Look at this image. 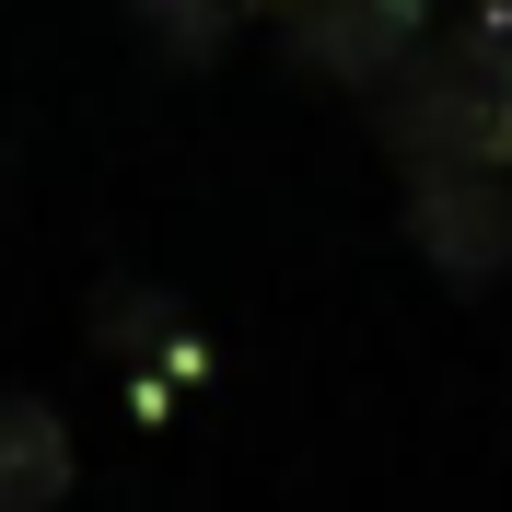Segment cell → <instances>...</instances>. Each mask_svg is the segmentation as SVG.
Wrapping results in <instances>:
<instances>
[{
  "instance_id": "1",
  "label": "cell",
  "mask_w": 512,
  "mask_h": 512,
  "mask_svg": "<svg viewBox=\"0 0 512 512\" xmlns=\"http://www.w3.org/2000/svg\"><path fill=\"white\" fill-rule=\"evenodd\" d=\"M373 140L396 175H512V0H443L431 35L384 70Z\"/></svg>"
},
{
  "instance_id": "2",
  "label": "cell",
  "mask_w": 512,
  "mask_h": 512,
  "mask_svg": "<svg viewBox=\"0 0 512 512\" xmlns=\"http://www.w3.org/2000/svg\"><path fill=\"white\" fill-rule=\"evenodd\" d=\"M431 12H443V0H280V12H268V35H280V59L303 70V82L373 105L384 70L431 35Z\"/></svg>"
},
{
  "instance_id": "3",
  "label": "cell",
  "mask_w": 512,
  "mask_h": 512,
  "mask_svg": "<svg viewBox=\"0 0 512 512\" xmlns=\"http://www.w3.org/2000/svg\"><path fill=\"white\" fill-rule=\"evenodd\" d=\"M408 245L454 291L512 280V175H419L408 187Z\"/></svg>"
},
{
  "instance_id": "4",
  "label": "cell",
  "mask_w": 512,
  "mask_h": 512,
  "mask_svg": "<svg viewBox=\"0 0 512 512\" xmlns=\"http://www.w3.org/2000/svg\"><path fill=\"white\" fill-rule=\"evenodd\" d=\"M94 338H105V361L128 373V396H140L152 419H163V396H175V384L210 373V350L187 338V315H175L163 291H140V280H105V291H94Z\"/></svg>"
},
{
  "instance_id": "5",
  "label": "cell",
  "mask_w": 512,
  "mask_h": 512,
  "mask_svg": "<svg viewBox=\"0 0 512 512\" xmlns=\"http://www.w3.org/2000/svg\"><path fill=\"white\" fill-rule=\"evenodd\" d=\"M70 419L47 396H0V512H59L70 501Z\"/></svg>"
},
{
  "instance_id": "6",
  "label": "cell",
  "mask_w": 512,
  "mask_h": 512,
  "mask_svg": "<svg viewBox=\"0 0 512 512\" xmlns=\"http://www.w3.org/2000/svg\"><path fill=\"white\" fill-rule=\"evenodd\" d=\"M245 24H256L245 0H140V35H152L175 70H210V59H222Z\"/></svg>"
}]
</instances>
